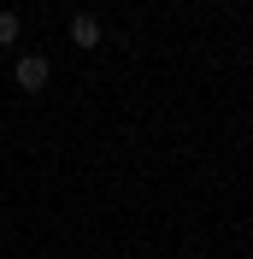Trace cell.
I'll use <instances>...</instances> for the list:
<instances>
[{
	"label": "cell",
	"mask_w": 253,
	"mask_h": 259,
	"mask_svg": "<svg viewBox=\"0 0 253 259\" xmlns=\"http://www.w3.org/2000/svg\"><path fill=\"white\" fill-rule=\"evenodd\" d=\"M12 82L24 89V95H41V89L53 82V59L48 53H18L12 59Z\"/></svg>",
	"instance_id": "obj_1"
},
{
	"label": "cell",
	"mask_w": 253,
	"mask_h": 259,
	"mask_svg": "<svg viewBox=\"0 0 253 259\" xmlns=\"http://www.w3.org/2000/svg\"><path fill=\"white\" fill-rule=\"evenodd\" d=\"M65 35H71L77 53H95L100 41H106V24H100V12H77L71 24H65Z\"/></svg>",
	"instance_id": "obj_2"
},
{
	"label": "cell",
	"mask_w": 253,
	"mask_h": 259,
	"mask_svg": "<svg viewBox=\"0 0 253 259\" xmlns=\"http://www.w3.org/2000/svg\"><path fill=\"white\" fill-rule=\"evenodd\" d=\"M18 35H24V18L12 6H0V48H18Z\"/></svg>",
	"instance_id": "obj_3"
},
{
	"label": "cell",
	"mask_w": 253,
	"mask_h": 259,
	"mask_svg": "<svg viewBox=\"0 0 253 259\" xmlns=\"http://www.w3.org/2000/svg\"><path fill=\"white\" fill-rule=\"evenodd\" d=\"M35 259H53V253H35Z\"/></svg>",
	"instance_id": "obj_4"
}]
</instances>
